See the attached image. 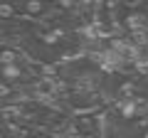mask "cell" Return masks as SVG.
<instances>
[{"instance_id":"1","label":"cell","mask_w":148,"mask_h":138,"mask_svg":"<svg viewBox=\"0 0 148 138\" xmlns=\"http://www.w3.org/2000/svg\"><path fill=\"white\" fill-rule=\"evenodd\" d=\"M17 10H20V17L40 20V17H47L52 10H59V8H57V0H20Z\"/></svg>"},{"instance_id":"2","label":"cell","mask_w":148,"mask_h":138,"mask_svg":"<svg viewBox=\"0 0 148 138\" xmlns=\"http://www.w3.org/2000/svg\"><path fill=\"white\" fill-rule=\"evenodd\" d=\"M3 138H17V136H15V133H5V136H3Z\"/></svg>"}]
</instances>
